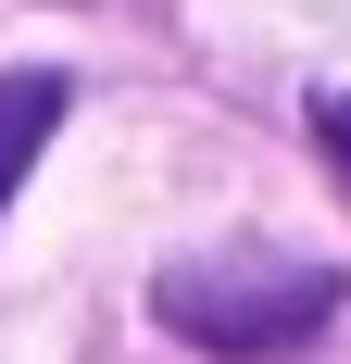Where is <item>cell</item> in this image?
<instances>
[{"instance_id": "1", "label": "cell", "mask_w": 351, "mask_h": 364, "mask_svg": "<svg viewBox=\"0 0 351 364\" xmlns=\"http://www.w3.org/2000/svg\"><path fill=\"white\" fill-rule=\"evenodd\" d=\"M151 314L213 364H288L301 339L339 327V277L301 252H188L151 277Z\"/></svg>"}, {"instance_id": "2", "label": "cell", "mask_w": 351, "mask_h": 364, "mask_svg": "<svg viewBox=\"0 0 351 364\" xmlns=\"http://www.w3.org/2000/svg\"><path fill=\"white\" fill-rule=\"evenodd\" d=\"M50 126H63V75L26 63V75H0V201L26 188V164L50 151Z\"/></svg>"}, {"instance_id": "3", "label": "cell", "mask_w": 351, "mask_h": 364, "mask_svg": "<svg viewBox=\"0 0 351 364\" xmlns=\"http://www.w3.org/2000/svg\"><path fill=\"white\" fill-rule=\"evenodd\" d=\"M314 126H326V151L351 164V88H326V101H314Z\"/></svg>"}]
</instances>
